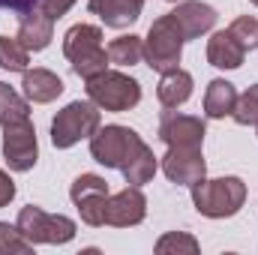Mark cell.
<instances>
[{"label":"cell","mask_w":258,"mask_h":255,"mask_svg":"<svg viewBox=\"0 0 258 255\" xmlns=\"http://www.w3.org/2000/svg\"><path fill=\"white\" fill-rule=\"evenodd\" d=\"M18 39H21V45H24L27 51H42V48H48L51 39H54V18L45 15L39 6L30 9V12H24V15H21V24H18Z\"/></svg>","instance_id":"14"},{"label":"cell","mask_w":258,"mask_h":255,"mask_svg":"<svg viewBox=\"0 0 258 255\" xmlns=\"http://www.w3.org/2000/svg\"><path fill=\"white\" fill-rule=\"evenodd\" d=\"M192 75L186 69H171V72H162L159 84H156V96L165 108H180L189 96H192Z\"/></svg>","instance_id":"18"},{"label":"cell","mask_w":258,"mask_h":255,"mask_svg":"<svg viewBox=\"0 0 258 255\" xmlns=\"http://www.w3.org/2000/svg\"><path fill=\"white\" fill-rule=\"evenodd\" d=\"M18 231L36 246V243H69L75 237V222L63 213H45L42 207H21L18 219H15Z\"/></svg>","instance_id":"7"},{"label":"cell","mask_w":258,"mask_h":255,"mask_svg":"<svg viewBox=\"0 0 258 255\" xmlns=\"http://www.w3.org/2000/svg\"><path fill=\"white\" fill-rule=\"evenodd\" d=\"M231 117H234V123H240V126H255L258 123V84H252L246 93L237 96Z\"/></svg>","instance_id":"25"},{"label":"cell","mask_w":258,"mask_h":255,"mask_svg":"<svg viewBox=\"0 0 258 255\" xmlns=\"http://www.w3.org/2000/svg\"><path fill=\"white\" fill-rule=\"evenodd\" d=\"M249 3H252V6H258V0H249Z\"/></svg>","instance_id":"31"},{"label":"cell","mask_w":258,"mask_h":255,"mask_svg":"<svg viewBox=\"0 0 258 255\" xmlns=\"http://www.w3.org/2000/svg\"><path fill=\"white\" fill-rule=\"evenodd\" d=\"M87 99L102 108V111H129L141 102V84L135 78H129L126 72L117 69H105L96 78L87 81Z\"/></svg>","instance_id":"3"},{"label":"cell","mask_w":258,"mask_h":255,"mask_svg":"<svg viewBox=\"0 0 258 255\" xmlns=\"http://www.w3.org/2000/svg\"><path fill=\"white\" fill-rule=\"evenodd\" d=\"M87 9L93 15H99V21L105 27L123 30V27L138 21V15L144 9V0H90Z\"/></svg>","instance_id":"15"},{"label":"cell","mask_w":258,"mask_h":255,"mask_svg":"<svg viewBox=\"0 0 258 255\" xmlns=\"http://www.w3.org/2000/svg\"><path fill=\"white\" fill-rule=\"evenodd\" d=\"M246 57V48L228 33V30H219L207 39V63L216 66V69H237L243 66Z\"/></svg>","instance_id":"17"},{"label":"cell","mask_w":258,"mask_h":255,"mask_svg":"<svg viewBox=\"0 0 258 255\" xmlns=\"http://www.w3.org/2000/svg\"><path fill=\"white\" fill-rule=\"evenodd\" d=\"M21 90H24V99L27 102L45 105V102H54L63 93V81L51 69H27L24 72V81H21Z\"/></svg>","instance_id":"16"},{"label":"cell","mask_w":258,"mask_h":255,"mask_svg":"<svg viewBox=\"0 0 258 255\" xmlns=\"http://www.w3.org/2000/svg\"><path fill=\"white\" fill-rule=\"evenodd\" d=\"M177 24V30L183 33V39H198L207 30H213L216 24V9L201 3V0H183L174 12H168Z\"/></svg>","instance_id":"13"},{"label":"cell","mask_w":258,"mask_h":255,"mask_svg":"<svg viewBox=\"0 0 258 255\" xmlns=\"http://www.w3.org/2000/svg\"><path fill=\"white\" fill-rule=\"evenodd\" d=\"M246 201V183L240 177H216V180H198L192 186L195 210L207 219H225L234 216Z\"/></svg>","instance_id":"2"},{"label":"cell","mask_w":258,"mask_h":255,"mask_svg":"<svg viewBox=\"0 0 258 255\" xmlns=\"http://www.w3.org/2000/svg\"><path fill=\"white\" fill-rule=\"evenodd\" d=\"M183 33L177 30L171 15H162L150 24L147 39H144V60L156 72H171L177 69L180 57H183Z\"/></svg>","instance_id":"5"},{"label":"cell","mask_w":258,"mask_h":255,"mask_svg":"<svg viewBox=\"0 0 258 255\" xmlns=\"http://www.w3.org/2000/svg\"><path fill=\"white\" fill-rule=\"evenodd\" d=\"M30 51L21 45L18 36H0V66L6 72H27Z\"/></svg>","instance_id":"22"},{"label":"cell","mask_w":258,"mask_h":255,"mask_svg":"<svg viewBox=\"0 0 258 255\" xmlns=\"http://www.w3.org/2000/svg\"><path fill=\"white\" fill-rule=\"evenodd\" d=\"M141 147H144L141 135L129 126H120V123L102 126L90 135V156L105 168H123Z\"/></svg>","instance_id":"4"},{"label":"cell","mask_w":258,"mask_h":255,"mask_svg":"<svg viewBox=\"0 0 258 255\" xmlns=\"http://www.w3.org/2000/svg\"><path fill=\"white\" fill-rule=\"evenodd\" d=\"M228 33H231L246 51L258 48V18H252V15H240V18H234L231 27H228Z\"/></svg>","instance_id":"27"},{"label":"cell","mask_w":258,"mask_h":255,"mask_svg":"<svg viewBox=\"0 0 258 255\" xmlns=\"http://www.w3.org/2000/svg\"><path fill=\"white\" fill-rule=\"evenodd\" d=\"M120 171H123V177H126L129 186H144V183H150L153 174H156V156H153V150L144 144Z\"/></svg>","instance_id":"20"},{"label":"cell","mask_w":258,"mask_h":255,"mask_svg":"<svg viewBox=\"0 0 258 255\" xmlns=\"http://www.w3.org/2000/svg\"><path fill=\"white\" fill-rule=\"evenodd\" d=\"M21 117H30L27 99H21L9 84L0 81V123H6V120H21Z\"/></svg>","instance_id":"24"},{"label":"cell","mask_w":258,"mask_h":255,"mask_svg":"<svg viewBox=\"0 0 258 255\" xmlns=\"http://www.w3.org/2000/svg\"><path fill=\"white\" fill-rule=\"evenodd\" d=\"M147 216V198L141 186H126V189L108 195V207H105V225L114 228H132Z\"/></svg>","instance_id":"11"},{"label":"cell","mask_w":258,"mask_h":255,"mask_svg":"<svg viewBox=\"0 0 258 255\" xmlns=\"http://www.w3.org/2000/svg\"><path fill=\"white\" fill-rule=\"evenodd\" d=\"M36 6H39V0H0V9H12V12H18V15L36 9Z\"/></svg>","instance_id":"30"},{"label":"cell","mask_w":258,"mask_h":255,"mask_svg":"<svg viewBox=\"0 0 258 255\" xmlns=\"http://www.w3.org/2000/svg\"><path fill=\"white\" fill-rule=\"evenodd\" d=\"M72 6H75V0H39V9H42L45 15H51V18L66 15Z\"/></svg>","instance_id":"28"},{"label":"cell","mask_w":258,"mask_h":255,"mask_svg":"<svg viewBox=\"0 0 258 255\" xmlns=\"http://www.w3.org/2000/svg\"><path fill=\"white\" fill-rule=\"evenodd\" d=\"M12 198H15V183H12V177L0 168V207H6Z\"/></svg>","instance_id":"29"},{"label":"cell","mask_w":258,"mask_h":255,"mask_svg":"<svg viewBox=\"0 0 258 255\" xmlns=\"http://www.w3.org/2000/svg\"><path fill=\"white\" fill-rule=\"evenodd\" d=\"M234 102H237V90L231 81L225 78H213L204 90V114L210 120H222V117H231L234 111Z\"/></svg>","instance_id":"19"},{"label":"cell","mask_w":258,"mask_h":255,"mask_svg":"<svg viewBox=\"0 0 258 255\" xmlns=\"http://www.w3.org/2000/svg\"><path fill=\"white\" fill-rule=\"evenodd\" d=\"M255 126H258V123H255Z\"/></svg>","instance_id":"32"},{"label":"cell","mask_w":258,"mask_h":255,"mask_svg":"<svg viewBox=\"0 0 258 255\" xmlns=\"http://www.w3.org/2000/svg\"><path fill=\"white\" fill-rule=\"evenodd\" d=\"M108 63L114 66H135L141 57H144V39L129 33V36H117L108 48Z\"/></svg>","instance_id":"21"},{"label":"cell","mask_w":258,"mask_h":255,"mask_svg":"<svg viewBox=\"0 0 258 255\" xmlns=\"http://www.w3.org/2000/svg\"><path fill=\"white\" fill-rule=\"evenodd\" d=\"M156 255H195L201 246L192 234L186 231H165L159 240H156Z\"/></svg>","instance_id":"23"},{"label":"cell","mask_w":258,"mask_h":255,"mask_svg":"<svg viewBox=\"0 0 258 255\" xmlns=\"http://www.w3.org/2000/svg\"><path fill=\"white\" fill-rule=\"evenodd\" d=\"M69 198L78 207L84 225H93V228L105 225V207H108V183H105V177H99V174L75 177V183L69 189Z\"/></svg>","instance_id":"9"},{"label":"cell","mask_w":258,"mask_h":255,"mask_svg":"<svg viewBox=\"0 0 258 255\" xmlns=\"http://www.w3.org/2000/svg\"><path fill=\"white\" fill-rule=\"evenodd\" d=\"M3 126V159L12 171H30L39 159V144H36V129L30 117L21 120H6Z\"/></svg>","instance_id":"8"},{"label":"cell","mask_w":258,"mask_h":255,"mask_svg":"<svg viewBox=\"0 0 258 255\" xmlns=\"http://www.w3.org/2000/svg\"><path fill=\"white\" fill-rule=\"evenodd\" d=\"M162 171L171 183L192 189L198 180H204L207 162L201 156V147H168V153L162 156Z\"/></svg>","instance_id":"10"},{"label":"cell","mask_w":258,"mask_h":255,"mask_svg":"<svg viewBox=\"0 0 258 255\" xmlns=\"http://www.w3.org/2000/svg\"><path fill=\"white\" fill-rule=\"evenodd\" d=\"M63 54L72 63V72L84 81H90L108 69V51L102 48V30L93 24H75L66 30Z\"/></svg>","instance_id":"1"},{"label":"cell","mask_w":258,"mask_h":255,"mask_svg":"<svg viewBox=\"0 0 258 255\" xmlns=\"http://www.w3.org/2000/svg\"><path fill=\"white\" fill-rule=\"evenodd\" d=\"M204 120L180 111H165L159 120V138L168 147H201L204 144Z\"/></svg>","instance_id":"12"},{"label":"cell","mask_w":258,"mask_h":255,"mask_svg":"<svg viewBox=\"0 0 258 255\" xmlns=\"http://www.w3.org/2000/svg\"><path fill=\"white\" fill-rule=\"evenodd\" d=\"M99 108L93 102H69L66 108L57 111V117L51 120V144L57 150H66L72 144H78L81 138H90L99 129Z\"/></svg>","instance_id":"6"},{"label":"cell","mask_w":258,"mask_h":255,"mask_svg":"<svg viewBox=\"0 0 258 255\" xmlns=\"http://www.w3.org/2000/svg\"><path fill=\"white\" fill-rule=\"evenodd\" d=\"M33 249V243L18 231V225L0 222V255H24Z\"/></svg>","instance_id":"26"}]
</instances>
